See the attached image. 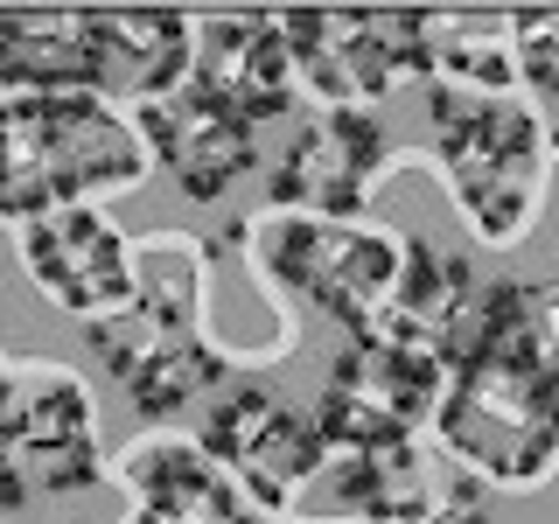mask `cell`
Masks as SVG:
<instances>
[{
    "instance_id": "obj_1",
    "label": "cell",
    "mask_w": 559,
    "mask_h": 524,
    "mask_svg": "<svg viewBox=\"0 0 559 524\" xmlns=\"http://www.w3.org/2000/svg\"><path fill=\"white\" fill-rule=\"evenodd\" d=\"M433 349L448 364L433 441L489 489H538L559 476V364L538 349L532 287L476 279Z\"/></svg>"
},
{
    "instance_id": "obj_11",
    "label": "cell",
    "mask_w": 559,
    "mask_h": 524,
    "mask_svg": "<svg viewBox=\"0 0 559 524\" xmlns=\"http://www.w3.org/2000/svg\"><path fill=\"white\" fill-rule=\"evenodd\" d=\"M392 175V133L357 105H314L273 162V210L294 217H364Z\"/></svg>"
},
{
    "instance_id": "obj_23",
    "label": "cell",
    "mask_w": 559,
    "mask_h": 524,
    "mask_svg": "<svg viewBox=\"0 0 559 524\" xmlns=\"http://www.w3.org/2000/svg\"><path fill=\"white\" fill-rule=\"evenodd\" d=\"M546 140H552V154H559V112H546Z\"/></svg>"
},
{
    "instance_id": "obj_2",
    "label": "cell",
    "mask_w": 559,
    "mask_h": 524,
    "mask_svg": "<svg viewBox=\"0 0 559 524\" xmlns=\"http://www.w3.org/2000/svg\"><path fill=\"white\" fill-rule=\"evenodd\" d=\"M92 357L119 378L140 419H175L210 384L231 378L224 349L203 336V245L154 231L133 245V301L84 329Z\"/></svg>"
},
{
    "instance_id": "obj_6",
    "label": "cell",
    "mask_w": 559,
    "mask_h": 524,
    "mask_svg": "<svg viewBox=\"0 0 559 524\" xmlns=\"http://www.w3.org/2000/svg\"><path fill=\"white\" fill-rule=\"evenodd\" d=\"M280 35H287L301 98L371 112L378 98L433 84L427 8H287Z\"/></svg>"
},
{
    "instance_id": "obj_9",
    "label": "cell",
    "mask_w": 559,
    "mask_h": 524,
    "mask_svg": "<svg viewBox=\"0 0 559 524\" xmlns=\"http://www.w3.org/2000/svg\"><path fill=\"white\" fill-rule=\"evenodd\" d=\"M0 441L35 497H78L105 483V448H98V413L78 371L63 364H22L0 371Z\"/></svg>"
},
{
    "instance_id": "obj_5",
    "label": "cell",
    "mask_w": 559,
    "mask_h": 524,
    "mask_svg": "<svg viewBox=\"0 0 559 524\" xmlns=\"http://www.w3.org/2000/svg\"><path fill=\"white\" fill-rule=\"evenodd\" d=\"M238 245L252 252V266L273 294L314 308L343 336H371V329L392 322L399 273H406V231H378L364 217L266 210V217L238 224Z\"/></svg>"
},
{
    "instance_id": "obj_16",
    "label": "cell",
    "mask_w": 559,
    "mask_h": 524,
    "mask_svg": "<svg viewBox=\"0 0 559 524\" xmlns=\"http://www.w3.org/2000/svg\"><path fill=\"white\" fill-rule=\"evenodd\" d=\"M98 98H168L197 70V14L182 8H84Z\"/></svg>"
},
{
    "instance_id": "obj_18",
    "label": "cell",
    "mask_w": 559,
    "mask_h": 524,
    "mask_svg": "<svg viewBox=\"0 0 559 524\" xmlns=\"http://www.w3.org/2000/svg\"><path fill=\"white\" fill-rule=\"evenodd\" d=\"M427 57L433 84L462 92H518V49H511V14L489 8H427Z\"/></svg>"
},
{
    "instance_id": "obj_15",
    "label": "cell",
    "mask_w": 559,
    "mask_h": 524,
    "mask_svg": "<svg viewBox=\"0 0 559 524\" xmlns=\"http://www.w3.org/2000/svg\"><path fill=\"white\" fill-rule=\"evenodd\" d=\"M119 476H127V497H133L127 524H259L252 497L210 462L203 441H182V433L140 441L119 462Z\"/></svg>"
},
{
    "instance_id": "obj_17",
    "label": "cell",
    "mask_w": 559,
    "mask_h": 524,
    "mask_svg": "<svg viewBox=\"0 0 559 524\" xmlns=\"http://www.w3.org/2000/svg\"><path fill=\"white\" fill-rule=\"evenodd\" d=\"M98 92L84 8H0V98Z\"/></svg>"
},
{
    "instance_id": "obj_12",
    "label": "cell",
    "mask_w": 559,
    "mask_h": 524,
    "mask_svg": "<svg viewBox=\"0 0 559 524\" xmlns=\"http://www.w3.org/2000/svg\"><path fill=\"white\" fill-rule=\"evenodd\" d=\"M14 252L28 287L84 329L133 301V245L105 210H49L14 224Z\"/></svg>"
},
{
    "instance_id": "obj_13",
    "label": "cell",
    "mask_w": 559,
    "mask_h": 524,
    "mask_svg": "<svg viewBox=\"0 0 559 524\" xmlns=\"http://www.w3.org/2000/svg\"><path fill=\"white\" fill-rule=\"evenodd\" d=\"M133 133L147 140V162H162L197 203H217L259 168V127H245L203 84H175L168 98L133 105Z\"/></svg>"
},
{
    "instance_id": "obj_22",
    "label": "cell",
    "mask_w": 559,
    "mask_h": 524,
    "mask_svg": "<svg viewBox=\"0 0 559 524\" xmlns=\"http://www.w3.org/2000/svg\"><path fill=\"white\" fill-rule=\"evenodd\" d=\"M22 503H28V489H22V476H14V462H8V441H0V517L22 511Z\"/></svg>"
},
{
    "instance_id": "obj_4",
    "label": "cell",
    "mask_w": 559,
    "mask_h": 524,
    "mask_svg": "<svg viewBox=\"0 0 559 524\" xmlns=\"http://www.w3.org/2000/svg\"><path fill=\"white\" fill-rule=\"evenodd\" d=\"M427 154L483 245H518L546 203L552 140L532 98L427 84Z\"/></svg>"
},
{
    "instance_id": "obj_10",
    "label": "cell",
    "mask_w": 559,
    "mask_h": 524,
    "mask_svg": "<svg viewBox=\"0 0 559 524\" xmlns=\"http://www.w3.org/2000/svg\"><path fill=\"white\" fill-rule=\"evenodd\" d=\"M203 448L252 497V511H294V497L314 489V476L329 462V441L314 427V413L287 406L266 384H231L203 413Z\"/></svg>"
},
{
    "instance_id": "obj_3",
    "label": "cell",
    "mask_w": 559,
    "mask_h": 524,
    "mask_svg": "<svg viewBox=\"0 0 559 524\" xmlns=\"http://www.w3.org/2000/svg\"><path fill=\"white\" fill-rule=\"evenodd\" d=\"M147 175L133 112L98 92H22L0 98V210L14 224L49 210H98Z\"/></svg>"
},
{
    "instance_id": "obj_7",
    "label": "cell",
    "mask_w": 559,
    "mask_h": 524,
    "mask_svg": "<svg viewBox=\"0 0 559 524\" xmlns=\"http://www.w3.org/2000/svg\"><path fill=\"white\" fill-rule=\"evenodd\" d=\"M441 392H448V364L433 343L399 336V329L343 336V349L329 357L322 398H314V427H322L329 454L399 448L433 433Z\"/></svg>"
},
{
    "instance_id": "obj_8",
    "label": "cell",
    "mask_w": 559,
    "mask_h": 524,
    "mask_svg": "<svg viewBox=\"0 0 559 524\" xmlns=\"http://www.w3.org/2000/svg\"><path fill=\"white\" fill-rule=\"evenodd\" d=\"M314 483L336 497V517L349 524H497L489 503L497 489L468 476L441 441L329 454Z\"/></svg>"
},
{
    "instance_id": "obj_21",
    "label": "cell",
    "mask_w": 559,
    "mask_h": 524,
    "mask_svg": "<svg viewBox=\"0 0 559 524\" xmlns=\"http://www.w3.org/2000/svg\"><path fill=\"white\" fill-rule=\"evenodd\" d=\"M532 329H538V349L559 364V279L546 287H532Z\"/></svg>"
},
{
    "instance_id": "obj_24",
    "label": "cell",
    "mask_w": 559,
    "mask_h": 524,
    "mask_svg": "<svg viewBox=\"0 0 559 524\" xmlns=\"http://www.w3.org/2000/svg\"><path fill=\"white\" fill-rule=\"evenodd\" d=\"M329 524H349V517H329Z\"/></svg>"
},
{
    "instance_id": "obj_20",
    "label": "cell",
    "mask_w": 559,
    "mask_h": 524,
    "mask_svg": "<svg viewBox=\"0 0 559 524\" xmlns=\"http://www.w3.org/2000/svg\"><path fill=\"white\" fill-rule=\"evenodd\" d=\"M518 49V92H532V112H559V8H518L511 14Z\"/></svg>"
},
{
    "instance_id": "obj_19",
    "label": "cell",
    "mask_w": 559,
    "mask_h": 524,
    "mask_svg": "<svg viewBox=\"0 0 559 524\" xmlns=\"http://www.w3.org/2000/svg\"><path fill=\"white\" fill-rule=\"evenodd\" d=\"M476 266L462 252H441L433 238H406V273H399V301H392V322L399 336H419V343H441L454 329V314L468 308L476 294Z\"/></svg>"
},
{
    "instance_id": "obj_14",
    "label": "cell",
    "mask_w": 559,
    "mask_h": 524,
    "mask_svg": "<svg viewBox=\"0 0 559 524\" xmlns=\"http://www.w3.org/2000/svg\"><path fill=\"white\" fill-rule=\"evenodd\" d=\"M189 84H203L217 105H231L245 127H273L301 105V78H294L280 14L266 8H231V14H197V70Z\"/></svg>"
}]
</instances>
